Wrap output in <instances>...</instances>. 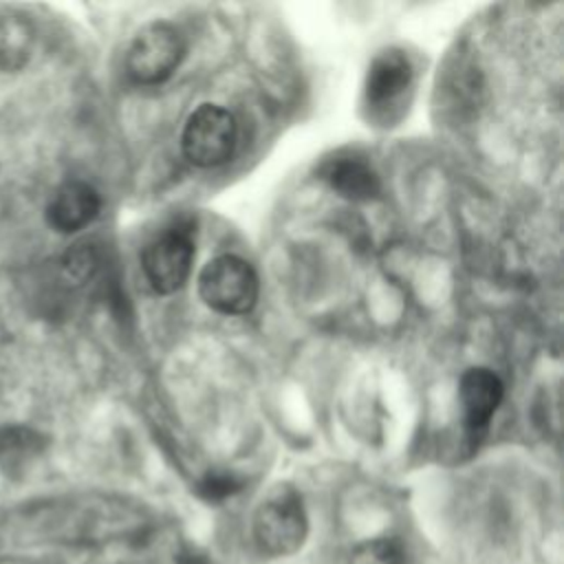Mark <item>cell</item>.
<instances>
[{
  "instance_id": "cell-1",
  "label": "cell",
  "mask_w": 564,
  "mask_h": 564,
  "mask_svg": "<svg viewBox=\"0 0 564 564\" xmlns=\"http://www.w3.org/2000/svg\"><path fill=\"white\" fill-rule=\"evenodd\" d=\"M258 273L234 253L212 258L198 273L200 300L216 313L245 315L258 302Z\"/></svg>"
},
{
  "instance_id": "cell-2",
  "label": "cell",
  "mask_w": 564,
  "mask_h": 564,
  "mask_svg": "<svg viewBox=\"0 0 564 564\" xmlns=\"http://www.w3.org/2000/svg\"><path fill=\"white\" fill-rule=\"evenodd\" d=\"M306 511L295 489L280 485L256 509L253 538L264 553H295L306 538Z\"/></svg>"
},
{
  "instance_id": "cell-3",
  "label": "cell",
  "mask_w": 564,
  "mask_h": 564,
  "mask_svg": "<svg viewBox=\"0 0 564 564\" xmlns=\"http://www.w3.org/2000/svg\"><path fill=\"white\" fill-rule=\"evenodd\" d=\"M185 51V37L174 24L150 22L132 37L126 53V70L132 82L154 86L178 68Z\"/></svg>"
},
{
  "instance_id": "cell-4",
  "label": "cell",
  "mask_w": 564,
  "mask_h": 564,
  "mask_svg": "<svg viewBox=\"0 0 564 564\" xmlns=\"http://www.w3.org/2000/svg\"><path fill=\"white\" fill-rule=\"evenodd\" d=\"M194 253V227L183 220L167 227L145 245L141 256V267L150 286L163 295L178 291L192 273Z\"/></svg>"
},
{
  "instance_id": "cell-5",
  "label": "cell",
  "mask_w": 564,
  "mask_h": 564,
  "mask_svg": "<svg viewBox=\"0 0 564 564\" xmlns=\"http://www.w3.org/2000/svg\"><path fill=\"white\" fill-rule=\"evenodd\" d=\"M183 154L196 167H216L229 161L236 148V119L216 104L198 106L181 134Z\"/></svg>"
},
{
  "instance_id": "cell-6",
  "label": "cell",
  "mask_w": 564,
  "mask_h": 564,
  "mask_svg": "<svg viewBox=\"0 0 564 564\" xmlns=\"http://www.w3.org/2000/svg\"><path fill=\"white\" fill-rule=\"evenodd\" d=\"M505 394V386L500 377L482 366L469 368L460 375L458 381V399L463 408L465 432L471 443H478L489 430L491 416L496 414Z\"/></svg>"
},
{
  "instance_id": "cell-7",
  "label": "cell",
  "mask_w": 564,
  "mask_h": 564,
  "mask_svg": "<svg viewBox=\"0 0 564 564\" xmlns=\"http://www.w3.org/2000/svg\"><path fill=\"white\" fill-rule=\"evenodd\" d=\"M101 207L97 189L84 181H68L48 200L46 220L59 234H75L90 225Z\"/></svg>"
},
{
  "instance_id": "cell-8",
  "label": "cell",
  "mask_w": 564,
  "mask_h": 564,
  "mask_svg": "<svg viewBox=\"0 0 564 564\" xmlns=\"http://www.w3.org/2000/svg\"><path fill=\"white\" fill-rule=\"evenodd\" d=\"M412 82V64L399 48H386L377 53L366 75V101L372 108H381L399 99Z\"/></svg>"
},
{
  "instance_id": "cell-9",
  "label": "cell",
  "mask_w": 564,
  "mask_h": 564,
  "mask_svg": "<svg viewBox=\"0 0 564 564\" xmlns=\"http://www.w3.org/2000/svg\"><path fill=\"white\" fill-rule=\"evenodd\" d=\"M322 174L330 189L348 200H370L381 189L375 170L357 156L333 159L324 165Z\"/></svg>"
},
{
  "instance_id": "cell-10",
  "label": "cell",
  "mask_w": 564,
  "mask_h": 564,
  "mask_svg": "<svg viewBox=\"0 0 564 564\" xmlns=\"http://www.w3.org/2000/svg\"><path fill=\"white\" fill-rule=\"evenodd\" d=\"M35 33L22 15L0 18V70H20L33 51Z\"/></svg>"
},
{
  "instance_id": "cell-11",
  "label": "cell",
  "mask_w": 564,
  "mask_h": 564,
  "mask_svg": "<svg viewBox=\"0 0 564 564\" xmlns=\"http://www.w3.org/2000/svg\"><path fill=\"white\" fill-rule=\"evenodd\" d=\"M350 564H403V551L394 540H370L359 544L352 555Z\"/></svg>"
},
{
  "instance_id": "cell-12",
  "label": "cell",
  "mask_w": 564,
  "mask_h": 564,
  "mask_svg": "<svg viewBox=\"0 0 564 564\" xmlns=\"http://www.w3.org/2000/svg\"><path fill=\"white\" fill-rule=\"evenodd\" d=\"M64 273L75 280V282H84L86 278L93 275L97 260L95 253L88 245H75L66 256H64Z\"/></svg>"
},
{
  "instance_id": "cell-13",
  "label": "cell",
  "mask_w": 564,
  "mask_h": 564,
  "mask_svg": "<svg viewBox=\"0 0 564 564\" xmlns=\"http://www.w3.org/2000/svg\"><path fill=\"white\" fill-rule=\"evenodd\" d=\"M236 489H238V482H236L234 476H229V474H209V476L200 482V491H203L207 498H212V500L231 496Z\"/></svg>"
}]
</instances>
